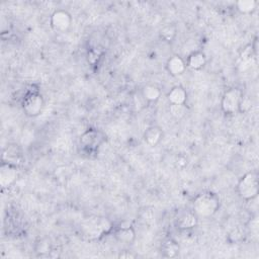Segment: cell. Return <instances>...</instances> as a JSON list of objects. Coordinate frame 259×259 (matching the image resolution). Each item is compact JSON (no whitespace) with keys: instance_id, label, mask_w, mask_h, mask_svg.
I'll use <instances>...</instances> for the list:
<instances>
[{"instance_id":"obj_5","label":"cell","mask_w":259,"mask_h":259,"mask_svg":"<svg viewBox=\"0 0 259 259\" xmlns=\"http://www.w3.org/2000/svg\"><path fill=\"white\" fill-rule=\"evenodd\" d=\"M44 97L36 91L27 92L22 99V109L25 115L29 117H35L39 115L44 109Z\"/></svg>"},{"instance_id":"obj_20","label":"cell","mask_w":259,"mask_h":259,"mask_svg":"<svg viewBox=\"0 0 259 259\" xmlns=\"http://www.w3.org/2000/svg\"><path fill=\"white\" fill-rule=\"evenodd\" d=\"M118 258H127V259H133V258H136L137 255L134 254L133 252L131 251H122V252H119L118 255H117Z\"/></svg>"},{"instance_id":"obj_7","label":"cell","mask_w":259,"mask_h":259,"mask_svg":"<svg viewBox=\"0 0 259 259\" xmlns=\"http://www.w3.org/2000/svg\"><path fill=\"white\" fill-rule=\"evenodd\" d=\"M19 173L17 167L9 162L3 161L0 165V186L1 188H10L18 179Z\"/></svg>"},{"instance_id":"obj_14","label":"cell","mask_w":259,"mask_h":259,"mask_svg":"<svg viewBox=\"0 0 259 259\" xmlns=\"http://www.w3.org/2000/svg\"><path fill=\"white\" fill-rule=\"evenodd\" d=\"M179 244L172 238H167L161 245V254L165 258H174L179 254Z\"/></svg>"},{"instance_id":"obj_18","label":"cell","mask_w":259,"mask_h":259,"mask_svg":"<svg viewBox=\"0 0 259 259\" xmlns=\"http://www.w3.org/2000/svg\"><path fill=\"white\" fill-rule=\"evenodd\" d=\"M169 112L175 119H181L187 112L185 104H169Z\"/></svg>"},{"instance_id":"obj_3","label":"cell","mask_w":259,"mask_h":259,"mask_svg":"<svg viewBox=\"0 0 259 259\" xmlns=\"http://www.w3.org/2000/svg\"><path fill=\"white\" fill-rule=\"evenodd\" d=\"M105 136L96 128H88L80 136V146L86 153H94L104 143Z\"/></svg>"},{"instance_id":"obj_2","label":"cell","mask_w":259,"mask_h":259,"mask_svg":"<svg viewBox=\"0 0 259 259\" xmlns=\"http://www.w3.org/2000/svg\"><path fill=\"white\" fill-rule=\"evenodd\" d=\"M259 192L258 174L255 171L245 173L237 183V193L243 200L254 199Z\"/></svg>"},{"instance_id":"obj_8","label":"cell","mask_w":259,"mask_h":259,"mask_svg":"<svg viewBox=\"0 0 259 259\" xmlns=\"http://www.w3.org/2000/svg\"><path fill=\"white\" fill-rule=\"evenodd\" d=\"M166 71L173 77H178L181 76L185 70H186V63L185 60L180 57L179 55H173L171 56L165 65Z\"/></svg>"},{"instance_id":"obj_10","label":"cell","mask_w":259,"mask_h":259,"mask_svg":"<svg viewBox=\"0 0 259 259\" xmlns=\"http://www.w3.org/2000/svg\"><path fill=\"white\" fill-rule=\"evenodd\" d=\"M186 67L193 70L198 71L201 70L206 64V56L201 51H193L186 58Z\"/></svg>"},{"instance_id":"obj_4","label":"cell","mask_w":259,"mask_h":259,"mask_svg":"<svg viewBox=\"0 0 259 259\" xmlns=\"http://www.w3.org/2000/svg\"><path fill=\"white\" fill-rule=\"evenodd\" d=\"M242 98L243 93L239 88L233 87L226 90L221 100L222 111L226 114H235L236 112H239Z\"/></svg>"},{"instance_id":"obj_6","label":"cell","mask_w":259,"mask_h":259,"mask_svg":"<svg viewBox=\"0 0 259 259\" xmlns=\"http://www.w3.org/2000/svg\"><path fill=\"white\" fill-rule=\"evenodd\" d=\"M50 24L55 31L67 32L72 25L71 14L64 9L55 10L50 17Z\"/></svg>"},{"instance_id":"obj_16","label":"cell","mask_w":259,"mask_h":259,"mask_svg":"<svg viewBox=\"0 0 259 259\" xmlns=\"http://www.w3.org/2000/svg\"><path fill=\"white\" fill-rule=\"evenodd\" d=\"M177 35V27L174 24H167L159 31V37L165 42H171Z\"/></svg>"},{"instance_id":"obj_9","label":"cell","mask_w":259,"mask_h":259,"mask_svg":"<svg viewBox=\"0 0 259 259\" xmlns=\"http://www.w3.org/2000/svg\"><path fill=\"white\" fill-rule=\"evenodd\" d=\"M198 224V217L192 210H185L181 212L175 221L177 229L187 231L195 228Z\"/></svg>"},{"instance_id":"obj_15","label":"cell","mask_w":259,"mask_h":259,"mask_svg":"<svg viewBox=\"0 0 259 259\" xmlns=\"http://www.w3.org/2000/svg\"><path fill=\"white\" fill-rule=\"evenodd\" d=\"M141 96L148 102H156L161 97V90L156 85L147 84L142 88Z\"/></svg>"},{"instance_id":"obj_13","label":"cell","mask_w":259,"mask_h":259,"mask_svg":"<svg viewBox=\"0 0 259 259\" xmlns=\"http://www.w3.org/2000/svg\"><path fill=\"white\" fill-rule=\"evenodd\" d=\"M114 238L119 242L123 244H133V242L136 239V232L133 227L126 226V227H118L114 231Z\"/></svg>"},{"instance_id":"obj_19","label":"cell","mask_w":259,"mask_h":259,"mask_svg":"<svg viewBox=\"0 0 259 259\" xmlns=\"http://www.w3.org/2000/svg\"><path fill=\"white\" fill-rule=\"evenodd\" d=\"M175 165H176V167L182 169V168H184L185 166H187V159H186L184 156L180 155V156H178V157L176 158V160H175Z\"/></svg>"},{"instance_id":"obj_11","label":"cell","mask_w":259,"mask_h":259,"mask_svg":"<svg viewBox=\"0 0 259 259\" xmlns=\"http://www.w3.org/2000/svg\"><path fill=\"white\" fill-rule=\"evenodd\" d=\"M144 141L150 147H156L163 139V131L159 125H150L143 135Z\"/></svg>"},{"instance_id":"obj_1","label":"cell","mask_w":259,"mask_h":259,"mask_svg":"<svg viewBox=\"0 0 259 259\" xmlns=\"http://www.w3.org/2000/svg\"><path fill=\"white\" fill-rule=\"evenodd\" d=\"M220 208V198L211 191L197 194L192 201V211L198 218H210Z\"/></svg>"},{"instance_id":"obj_17","label":"cell","mask_w":259,"mask_h":259,"mask_svg":"<svg viewBox=\"0 0 259 259\" xmlns=\"http://www.w3.org/2000/svg\"><path fill=\"white\" fill-rule=\"evenodd\" d=\"M257 2L255 0H240L236 2L237 10L242 14H251L255 11Z\"/></svg>"},{"instance_id":"obj_12","label":"cell","mask_w":259,"mask_h":259,"mask_svg":"<svg viewBox=\"0 0 259 259\" xmlns=\"http://www.w3.org/2000/svg\"><path fill=\"white\" fill-rule=\"evenodd\" d=\"M166 97L169 104H185L187 100V92L182 86L176 85L168 91Z\"/></svg>"}]
</instances>
